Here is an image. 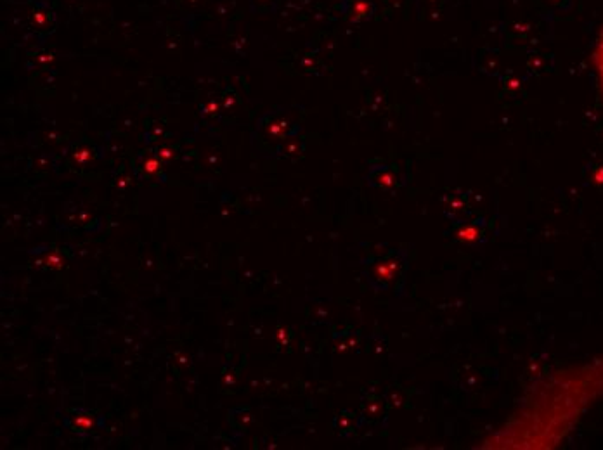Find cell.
I'll return each mask as SVG.
<instances>
[{"mask_svg": "<svg viewBox=\"0 0 603 450\" xmlns=\"http://www.w3.org/2000/svg\"><path fill=\"white\" fill-rule=\"evenodd\" d=\"M594 64H596V71H598V76H600V82L603 87V33L600 35V38H598L596 48H594Z\"/></svg>", "mask_w": 603, "mask_h": 450, "instance_id": "obj_1", "label": "cell"}]
</instances>
